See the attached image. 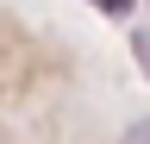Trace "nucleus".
<instances>
[{"mask_svg": "<svg viewBox=\"0 0 150 144\" xmlns=\"http://www.w3.org/2000/svg\"><path fill=\"white\" fill-rule=\"evenodd\" d=\"M131 50H138V63H144V75H150V31H131Z\"/></svg>", "mask_w": 150, "mask_h": 144, "instance_id": "nucleus-1", "label": "nucleus"}, {"mask_svg": "<svg viewBox=\"0 0 150 144\" xmlns=\"http://www.w3.org/2000/svg\"><path fill=\"white\" fill-rule=\"evenodd\" d=\"M88 6H100V13H112V19H119V13H131V0H88Z\"/></svg>", "mask_w": 150, "mask_h": 144, "instance_id": "nucleus-2", "label": "nucleus"}, {"mask_svg": "<svg viewBox=\"0 0 150 144\" xmlns=\"http://www.w3.org/2000/svg\"><path fill=\"white\" fill-rule=\"evenodd\" d=\"M125 144H150V119H138V125H131V132H125Z\"/></svg>", "mask_w": 150, "mask_h": 144, "instance_id": "nucleus-3", "label": "nucleus"}]
</instances>
